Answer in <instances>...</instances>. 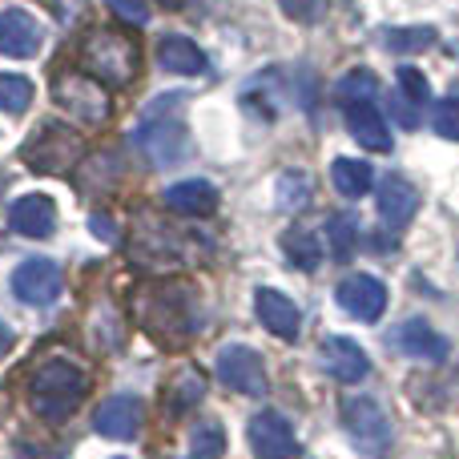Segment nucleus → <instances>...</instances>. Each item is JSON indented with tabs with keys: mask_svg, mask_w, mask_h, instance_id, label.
Masks as SVG:
<instances>
[{
	"mask_svg": "<svg viewBox=\"0 0 459 459\" xmlns=\"http://www.w3.org/2000/svg\"><path fill=\"white\" fill-rule=\"evenodd\" d=\"M85 391H89V379L77 363H69V359H48L29 383V403L40 420L61 423V420H69L73 407L85 399Z\"/></svg>",
	"mask_w": 459,
	"mask_h": 459,
	"instance_id": "f257e3e1",
	"label": "nucleus"
},
{
	"mask_svg": "<svg viewBox=\"0 0 459 459\" xmlns=\"http://www.w3.org/2000/svg\"><path fill=\"white\" fill-rule=\"evenodd\" d=\"M81 69L93 81H101V85L121 89L142 73V48H137L126 32L97 29V32H89L85 45H81Z\"/></svg>",
	"mask_w": 459,
	"mask_h": 459,
	"instance_id": "f03ea898",
	"label": "nucleus"
},
{
	"mask_svg": "<svg viewBox=\"0 0 459 459\" xmlns=\"http://www.w3.org/2000/svg\"><path fill=\"white\" fill-rule=\"evenodd\" d=\"M24 161L37 174H69L81 161V137L69 126H40L24 145Z\"/></svg>",
	"mask_w": 459,
	"mask_h": 459,
	"instance_id": "7ed1b4c3",
	"label": "nucleus"
},
{
	"mask_svg": "<svg viewBox=\"0 0 459 459\" xmlns=\"http://www.w3.org/2000/svg\"><path fill=\"white\" fill-rule=\"evenodd\" d=\"M342 428H347L351 444H355L363 455H371V459L387 455L391 423H387V415H383V407L375 403V399H367V395L347 399V403H342Z\"/></svg>",
	"mask_w": 459,
	"mask_h": 459,
	"instance_id": "20e7f679",
	"label": "nucleus"
},
{
	"mask_svg": "<svg viewBox=\"0 0 459 459\" xmlns=\"http://www.w3.org/2000/svg\"><path fill=\"white\" fill-rule=\"evenodd\" d=\"M53 97L65 105V109H73L81 121H89V126H101L105 117H109V93H105L101 81H93L89 73H65V77L53 81Z\"/></svg>",
	"mask_w": 459,
	"mask_h": 459,
	"instance_id": "39448f33",
	"label": "nucleus"
},
{
	"mask_svg": "<svg viewBox=\"0 0 459 459\" xmlns=\"http://www.w3.org/2000/svg\"><path fill=\"white\" fill-rule=\"evenodd\" d=\"M218 379L238 395H266V367L262 355L242 342H230L218 351Z\"/></svg>",
	"mask_w": 459,
	"mask_h": 459,
	"instance_id": "423d86ee",
	"label": "nucleus"
},
{
	"mask_svg": "<svg viewBox=\"0 0 459 459\" xmlns=\"http://www.w3.org/2000/svg\"><path fill=\"white\" fill-rule=\"evenodd\" d=\"M334 302L347 310L359 323H375V318L387 310V286L375 274H347L334 286Z\"/></svg>",
	"mask_w": 459,
	"mask_h": 459,
	"instance_id": "0eeeda50",
	"label": "nucleus"
},
{
	"mask_svg": "<svg viewBox=\"0 0 459 459\" xmlns=\"http://www.w3.org/2000/svg\"><path fill=\"white\" fill-rule=\"evenodd\" d=\"M246 439H250V452L258 459H294L299 455V436H294V428L278 411L254 415L250 428H246Z\"/></svg>",
	"mask_w": 459,
	"mask_h": 459,
	"instance_id": "6e6552de",
	"label": "nucleus"
},
{
	"mask_svg": "<svg viewBox=\"0 0 459 459\" xmlns=\"http://www.w3.org/2000/svg\"><path fill=\"white\" fill-rule=\"evenodd\" d=\"M137 142L153 158V166H178L190 153V137H186L182 121L158 117V113H150V121L137 129Z\"/></svg>",
	"mask_w": 459,
	"mask_h": 459,
	"instance_id": "1a4fd4ad",
	"label": "nucleus"
},
{
	"mask_svg": "<svg viewBox=\"0 0 459 459\" xmlns=\"http://www.w3.org/2000/svg\"><path fill=\"white\" fill-rule=\"evenodd\" d=\"M13 294L29 307H48L61 294V266L48 258H29L13 270Z\"/></svg>",
	"mask_w": 459,
	"mask_h": 459,
	"instance_id": "9d476101",
	"label": "nucleus"
},
{
	"mask_svg": "<svg viewBox=\"0 0 459 459\" xmlns=\"http://www.w3.org/2000/svg\"><path fill=\"white\" fill-rule=\"evenodd\" d=\"M375 210H379V222L387 230H403L420 210V194H415V186L407 178L387 174L379 182V194H375Z\"/></svg>",
	"mask_w": 459,
	"mask_h": 459,
	"instance_id": "9b49d317",
	"label": "nucleus"
},
{
	"mask_svg": "<svg viewBox=\"0 0 459 459\" xmlns=\"http://www.w3.org/2000/svg\"><path fill=\"white\" fill-rule=\"evenodd\" d=\"M323 367H326V375L339 379V383H363L367 375H371V359H367V351L359 347L355 339H347V334H326Z\"/></svg>",
	"mask_w": 459,
	"mask_h": 459,
	"instance_id": "f8f14e48",
	"label": "nucleus"
},
{
	"mask_svg": "<svg viewBox=\"0 0 459 459\" xmlns=\"http://www.w3.org/2000/svg\"><path fill=\"white\" fill-rule=\"evenodd\" d=\"M97 436L105 439H134L142 428V399L137 395H109L93 415Z\"/></svg>",
	"mask_w": 459,
	"mask_h": 459,
	"instance_id": "ddd939ff",
	"label": "nucleus"
},
{
	"mask_svg": "<svg viewBox=\"0 0 459 459\" xmlns=\"http://www.w3.org/2000/svg\"><path fill=\"white\" fill-rule=\"evenodd\" d=\"M342 117H347V129L351 137H355L363 150H375V153H391V129H387V117H383L379 109H375V101H351L347 109H342Z\"/></svg>",
	"mask_w": 459,
	"mask_h": 459,
	"instance_id": "4468645a",
	"label": "nucleus"
},
{
	"mask_svg": "<svg viewBox=\"0 0 459 459\" xmlns=\"http://www.w3.org/2000/svg\"><path fill=\"white\" fill-rule=\"evenodd\" d=\"M37 48H40L37 16L24 13V8H4L0 13V53L24 61V56H37Z\"/></svg>",
	"mask_w": 459,
	"mask_h": 459,
	"instance_id": "2eb2a0df",
	"label": "nucleus"
},
{
	"mask_svg": "<svg viewBox=\"0 0 459 459\" xmlns=\"http://www.w3.org/2000/svg\"><path fill=\"white\" fill-rule=\"evenodd\" d=\"M254 310H258V323L266 326L274 339H299V326H302V315L299 307H294L290 299H286L282 290H270V286H262L258 294H254Z\"/></svg>",
	"mask_w": 459,
	"mask_h": 459,
	"instance_id": "dca6fc26",
	"label": "nucleus"
},
{
	"mask_svg": "<svg viewBox=\"0 0 459 459\" xmlns=\"http://www.w3.org/2000/svg\"><path fill=\"white\" fill-rule=\"evenodd\" d=\"M8 226L21 238H48L56 230V206L45 194H24L8 206Z\"/></svg>",
	"mask_w": 459,
	"mask_h": 459,
	"instance_id": "f3484780",
	"label": "nucleus"
},
{
	"mask_svg": "<svg viewBox=\"0 0 459 459\" xmlns=\"http://www.w3.org/2000/svg\"><path fill=\"white\" fill-rule=\"evenodd\" d=\"M395 347L411 359H428V363H444L447 359V339L428 323V318H407L395 331Z\"/></svg>",
	"mask_w": 459,
	"mask_h": 459,
	"instance_id": "a211bd4d",
	"label": "nucleus"
},
{
	"mask_svg": "<svg viewBox=\"0 0 459 459\" xmlns=\"http://www.w3.org/2000/svg\"><path fill=\"white\" fill-rule=\"evenodd\" d=\"M166 206L174 214H186V218H206L218 210V190L202 178H190V182H178L166 190Z\"/></svg>",
	"mask_w": 459,
	"mask_h": 459,
	"instance_id": "6ab92c4d",
	"label": "nucleus"
},
{
	"mask_svg": "<svg viewBox=\"0 0 459 459\" xmlns=\"http://www.w3.org/2000/svg\"><path fill=\"white\" fill-rule=\"evenodd\" d=\"M158 61H161V69L178 73V77H198V73L206 69V53H202L190 37H161Z\"/></svg>",
	"mask_w": 459,
	"mask_h": 459,
	"instance_id": "aec40b11",
	"label": "nucleus"
},
{
	"mask_svg": "<svg viewBox=\"0 0 459 459\" xmlns=\"http://www.w3.org/2000/svg\"><path fill=\"white\" fill-rule=\"evenodd\" d=\"M331 186L342 194V198L355 202L375 186V169L359 158H334L331 161Z\"/></svg>",
	"mask_w": 459,
	"mask_h": 459,
	"instance_id": "412c9836",
	"label": "nucleus"
},
{
	"mask_svg": "<svg viewBox=\"0 0 459 459\" xmlns=\"http://www.w3.org/2000/svg\"><path fill=\"white\" fill-rule=\"evenodd\" d=\"M282 250L299 270H315L318 262H323V246H318V238L310 234V230H286Z\"/></svg>",
	"mask_w": 459,
	"mask_h": 459,
	"instance_id": "4be33fe9",
	"label": "nucleus"
},
{
	"mask_svg": "<svg viewBox=\"0 0 459 459\" xmlns=\"http://www.w3.org/2000/svg\"><path fill=\"white\" fill-rule=\"evenodd\" d=\"M383 45L391 53H428L436 45V29L431 24H415V29H383Z\"/></svg>",
	"mask_w": 459,
	"mask_h": 459,
	"instance_id": "5701e85b",
	"label": "nucleus"
},
{
	"mask_svg": "<svg viewBox=\"0 0 459 459\" xmlns=\"http://www.w3.org/2000/svg\"><path fill=\"white\" fill-rule=\"evenodd\" d=\"M334 93H339L342 105H351V101H375V97H379V77H375L371 69H351V73H342V77H339Z\"/></svg>",
	"mask_w": 459,
	"mask_h": 459,
	"instance_id": "b1692460",
	"label": "nucleus"
},
{
	"mask_svg": "<svg viewBox=\"0 0 459 459\" xmlns=\"http://www.w3.org/2000/svg\"><path fill=\"white\" fill-rule=\"evenodd\" d=\"M326 242H331V254L339 262H347L359 246V218L355 214H334L326 222Z\"/></svg>",
	"mask_w": 459,
	"mask_h": 459,
	"instance_id": "393cba45",
	"label": "nucleus"
},
{
	"mask_svg": "<svg viewBox=\"0 0 459 459\" xmlns=\"http://www.w3.org/2000/svg\"><path fill=\"white\" fill-rule=\"evenodd\" d=\"M32 81L29 77H21V73H0V109L4 113H24L32 105Z\"/></svg>",
	"mask_w": 459,
	"mask_h": 459,
	"instance_id": "a878e982",
	"label": "nucleus"
},
{
	"mask_svg": "<svg viewBox=\"0 0 459 459\" xmlns=\"http://www.w3.org/2000/svg\"><path fill=\"white\" fill-rule=\"evenodd\" d=\"M226 452V431L218 423H198L190 436V459H218Z\"/></svg>",
	"mask_w": 459,
	"mask_h": 459,
	"instance_id": "bb28decb",
	"label": "nucleus"
},
{
	"mask_svg": "<svg viewBox=\"0 0 459 459\" xmlns=\"http://www.w3.org/2000/svg\"><path fill=\"white\" fill-rule=\"evenodd\" d=\"M436 134L444 137V142H459V97H444V101L436 105Z\"/></svg>",
	"mask_w": 459,
	"mask_h": 459,
	"instance_id": "cd10ccee",
	"label": "nucleus"
},
{
	"mask_svg": "<svg viewBox=\"0 0 459 459\" xmlns=\"http://www.w3.org/2000/svg\"><path fill=\"white\" fill-rule=\"evenodd\" d=\"M395 77H399V93H403V97H411L415 105H428V101H431L428 77H423L420 69H411V65H403V69H399Z\"/></svg>",
	"mask_w": 459,
	"mask_h": 459,
	"instance_id": "c85d7f7f",
	"label": "nucleus"
},
{
	"mask_svg": "<svg viewBox=\"0 0 459 459\" xmlns=\"http://www.w3.org/2000/svg\"><path fill=\"white\" fill-rule=\"evenodd\" d=\"M202 391H206V383L198 379V371H182L174 383V391H169V403L174 407H190L202 399Z\"/></svg>",
	"mask_w": 459,
	"mask_h": 459,
	"instance_id": "c756f323",
	"label": "nucleus"
},
{
	"mask_svg": "<svg viewBox=\"0 0 459 459\" xmlns=\"http://www.w3.org/2000/svg\"><path fill=\"white\" fill-rule=\"evenodd\" d=\"M387 113H391V121H395V126H403V129H420V105H415L411 97H403L399 89L387 97Z\"/></svg>",
	"mask_w": 459,
	"mask_h": 459,
	"instance_id": "7c9ffc66",
	"label": "nucleus"
},
{
	"mask_svg": "<svg viewBox=\"0 0 459 459\" xmlns=\"http://www.w3.org/2000/svg\"><path fill=\"white\" fill-rule=\"evenodd\" d=\"M278 202H282L286 210H299L302 202H307V178H302L299 169L282 174V182H278Z\"/></svg>",
	"mask_w": 459,
	"mask_h": 459,
	"instance_id": "2f4dec72",
	"label": "nucleus"
},
{
	"mask_svg": "<svg viewBox=\"0 0 459 459\" xmlns=\"http://www.w3.org/2000/svg\"><path fill=\"white\" fill-rule=\"evenodd\" d=\"M282 13L299 24H315V21H323L326 0H282Z\"/></svg>",
	"mask_w": 459,
	"mask_h": 459,
	"instance_id": "473e14b6",
	"label": "nucleus"
},
{
	"mask_svg": "<svg viewBox=\"0 0 459 459\" xmlns=\"http://www.w3.org/2000/svg\"><path fill=\"white\" fill-rule=\"evenodd\" d=\"M109 13L126 24H145L150 21V4L145 0H109Z\"/></svg>",
	"mask_w": 459,
	"mask_h": 459,
	"instance_id": "72a5a7b5",
	"label": "nucleus"
},
{
	"mask_svg": "<svg viewBox=\"0 0 459 459\" xmlns=\"http://www.w3.org/2000/svg\"><path fill=\"white\" fill-rule=\"evenodd\" d=\"M93 230H97V234H101V238H105V242H113V238H117V226H113V222H105V218H101V214H97V218H93Z\"/></svg>",
	"mask_w": 459,
	"mask_h": 459,
	"instance_id": "f704fd0d",
	"label": "nucleus"
},
{
	"mask_svg": "<svg viewBox=\"0 0 459 459\" xmlns=\"http://www.w3.org/2000/svg\"><path fill=\"white\" fill-rule=\"evenodd\" d=\"M8 351H13V331H8V326L0 323V359H4Z\"/></svg>",
	"mask_w": 459,
	"mask_h": 459,
	"instance_id": "c9c22d12",
	"label": "nucleus"
}]
</instances>
